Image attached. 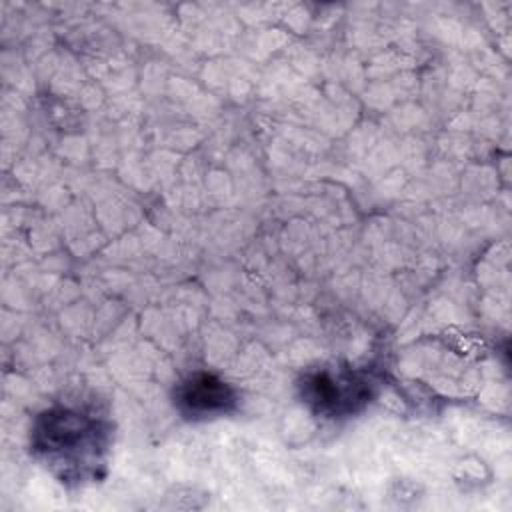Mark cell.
<instances>
[{"label": "cell", "instance_id": "6da1fadb", "mask_svg": "<svg viewBox=\"0 0 512 512\" xmlns=\"http://www.w3.org/2000/svg\"><path fill=\"white\" fill-rule=\"evenodd\" d=\"M106 432L102 424L78 410L54 408L44 412L34 426V448L54 466L82 478L100 462Z\"/></svg>", "mask_w": 512, "mask_h": 512}, {"label": "cell", "instance_id": "7a4b0ae2", "mask_svg": "<svg viewBox=\"0 0 512 512\" xmlns=\"http://www.w3.org/2000/svg\"><path fill=\"white\" fill-rule=\"evenodd\" d=\"M176 404L184 416L208 418L230 412L236 404V394L218 376L196 372L178 386Z\"/></svg>", "mask_w": 512, "mask_h": 512}, {"label": "cell", "instance_id": "3957f363", "mask_svg": "<svg viewBox=\"0 0 512 512\" xmlns=\"http://www.w3.org/2000/svg\"><path fill=\"white\" fill-rule=\"evenodd\" d=\"M304 396L318 412L342 414L354 410L356 404L366 402L368 386L356 376H332L330 372H318L304 382Z\"/></svg>", "mask_w": 512, "mask_h": 512}]
</instances>
